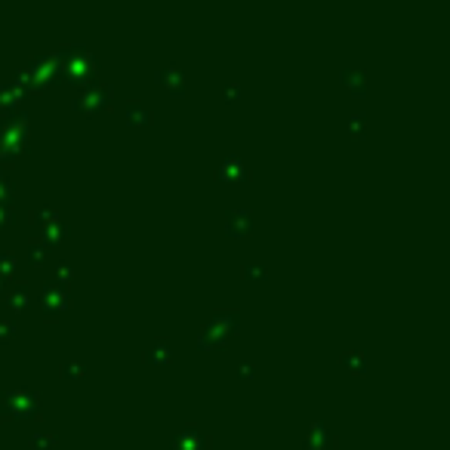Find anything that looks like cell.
Returning <instances> with one entry per match:
<instances>
[{"label":"cell","instance_id":"6da1fadb","mask_svg":"<svg viewBox=\"0 0 450 450\" xmlns=\"http://www.w3.org/2000/svg\"><path fill=\"white\" fill-rule=\"evenodd\" d=\"M25 124H28V115L25 111H10L0 124V157L3 161H16L22 155L25 145Z\"/></svg>","mask_w":450,"mask_h":450},{"label":"cell","instance_id":"7a4b0ae2","mask_svg":"<svg viewBox=\"0 0 450 450\" xmlns=\"http://www.w3.org/2000/svg\"><path fill=\"white\" fill-rule=\"evenodd\" d=\"M0 410L10 420H25V416H37L41 413V395L35 389H10L0 395Z\"/></svg>","mask_w":450,"mask_h":450},{"label":"cell","instance_id":"3957f363","mask_svg":"<svg viewBox=\"0 0 450 450\" xmlns=\"http://www.w3.org/2000/svg\"><path fill=\"white\" fill-rule=\"evenodd\" d=\"M59 65H62V75L71 77V81H87L96 71V59L90 56L87 46H65L59 52Z\"/></svg>","mask_w":450,"mask_h":450},{"label":"cell","instance_id":"277c9868","mask_svg":"<svg viewBox=\"0 0 450 450\" xmlns=\"http://www.w3.org/2000/svg\"><path fill=\"white\" fill-rule=\"evenodd\" d=\"M111 96H115V90L108 84H84L75 102H71V108L84 111V115H96L102 108H111Z\"/></svg>","mask_w":450,"mask_h":450},{"label":"cell","instance_id":"5b68a950","mask_svg":"<svg viewBox=\"0 0 450 450\" xmlns=\"http://www.w3.org/2000/svg\"><path fill=\"white\" fill-rule=\"evenodd\" d=\"M41 309H43L46 317L68 312V309H71L68 290H65L62 284H56V281H46V284H43V296H41Z\"/></svg>","mask_w":450,"mask_h":450},{"label":"cell","instance_id":"8992f818","mask_svg":"<svg viewBox=\"0 0 450 450\" xmlns=\"http://www.w3.org/2000/svg\"><path fill=\"white\" fill-rule=\"evenodd\" d=\"M253 231V213L244 207L225 210V235L228 237H247Z\"/></svg>","mask_w":450,"mask_h":450},{"label":"cell","instance_id":"52a82bcc","mask_svg":"<svg viewBox=\"0 0 450 450\" xmlns=\"http://www.w3.org/2000/svg\"><path fill=\"white\" fill-rule=\"evenodd\" d=\"M336 444V435L330 432L324 422H312L306 429V438H302V450H330Z\"/></svg>","mask_w":450,"mask_h":450},{"label":"cell","instance_id":"ba28073f","mask_svg":"<svg viewBox=\"0 0 450 450\" xmlns=\"http://www.w3.org/2000/svg\"><path fill=\"white\" fill-rule=\"evenodd\" d=\"M216 182H228V185H241L247 182V164L241 157H225L216 167Z\"/></svg>","mask_w":450,"mask_h":450},{"label":"cell","instance_id":"9c48e42d","mask_svg":"<svg viewBox=\"0 0 450 450\" xmlns=\"http://www.w3.org/2000/svg\"><path fill=\"white\" fill-rule=\"evenodd\" d=\"M210 447V435L201 429H182L179 435H173L170 450H207Z\"/></svg>","mask_w":450,"mask_h":450},{"label":"cell","instance_id":"30bf717a","mask_svg":"<svg viewBox=\"0 0 450 450\" xmlns=\"http://www.w3.org/2000/svg\"><path fill=\"white\" fill-rule=\"evenodd\" d=\"M0 300H3L16 315H22L31 309V287L28 284H12V287H6V293L0 296Z\"/></svg>","mask_w":450,"mask_h":450},{"label":"cell","instance_id":"8fae6325","mask_svg":"<svg viewBox=\"0 0 450 450\" xmlns=\"http://www.w3.org/2000/svg\"><path fill=\"white\" fill-rule=\"evenodd\" d=\"M157 84H161L170 96H182L185 92V71L179 65H167V68L157 71Z\"/></svg>","mask_w":450,"mask_h":450},{"label":"cell","instance_id":"7c38bea8","mask_svg":"<svg viewBox=\"0 0 450 450\" xmlns=\"http://www.w3.org/2000/svg\"><path fill=\"white\" fill-rule=\"evenodd\" d=\"M145 364H155V367H167L173 364V346L170 340H155L148 349H145Z\"/></svg>","mask_w":450,"mask_h":450},{"label":"cell","instance_id":"4fadbf2b","mask_svg":"<svg viewBox=\"0 0 450 450\" xmlns=\"http://www.w3.org/2000/svg\"><path fill=\"white\" fill-rule=\"evenodd\" d=\"M225 340H228V336H225L213 321H204V327L197 330V346H201V349H210V352L222 349V346H225Z\"/></svg>","mask_w":450,"mask_h":450},{"label":"cell","instance_id":"5bb4252c","mask_svg":"<svg viewBox=\"0 0 450 450\" xmlns=\"http://www.w3.org/2000/svg\"><path fill=\"white\" fill-rule=\"evenodd\" d=\"M210 321H213L225 336L241 330V312H237V309H216V312L210 315Z\"/></svg>","mask_w":450,"mask_h":450},{"label":"cell","instance_id":"9a60e30c","mask_svg":"<svg viewBox=\"0 0 450 450\" xmlns=\"http://www.w3.org/2000/svg\"><path fill=\"white\" fill-rule=\"evenodd\" d=\"M71 235V228H68V222L62 219V216H59L56 222H50V225H43L41 228V237H37V241H43L46 247H52V244H62L65 237Z\"/></svg>","mask_w":450,"mask_h":450},{"label":"cell","instance_id":"2e32d148","mask_svg":"<svg viewBox=\"0 0 450 450\" xmlns=\"http://www.w3.org/2000/svg\"><path fill=\"white\" fill-rule=\"evenodd\" d=\"M342 87L352 90L355 96H364L367 92V75L361 68H342Z\"/></svg>","mask_w":450,"mask_h":450},{"label":"cell","instance_id":"e0dca14e","mask_svg":"<svg viewBox=\"0 0 450 450\" xmlns=\"http://www.w3.org/2000/svg\"><path fill=\"white\" fill-rule=\"evenodd\" d=\"M124 117H127V124H133V127H148L151 124V108L145 102H130L127 108H124Z\"/></svg>","mask_w":450,"mask_h":450},{"label":"cell","instance_id":"ac0fdd59","mask_svg":"<svg viewBox=\"0 0 450 450\" xmlns=\"http://www.w3.org/2000/svg\"><path fill=\"white\" fill-rule=\"evenodd\" d=\"M342 364H346L352 373H358V376H367V370H370V361H367V355L358 352V349H349V352H342Z\"/></svg>","mask_w":450,"mask_h":450},{"label":"cell","instance_id":"d6986e66","mask_svg":"<svg viewBox=\"0 0 450 450\" xmlns=\"http://www.w3.org/2000/svg\"><path fill=\"white\" fill-rule=\"evenodd\" d=\"M84 373H87V367H84L81 358H65L62 364H59V376H62V380H68V382L84 380Z\"/></svg>","mask_w":450,"mask_h":450},{"label":"cell","instance_id":"ffe728a7","mask_svg":"<svg viewBox=\"0 0 450 450\" xmlns=\"http://www.w3.org/2000/svg\"><path fill=\"white\" fill-rule=\"evenodd\" d=\"M59 219V210H56V204H37V207H31V222L35 225H50V222H56Z\"/></svg>","mask_w":450,"mask_h":450},{"label":"cell","instance_id":"44dd1931","mask_svg":"<svg viewBox=\"0 0 450 450\" xmlns=\"http://www.w3.org/2000/svg\"><path fill=\"white\" fill-rule=\"evenodd\" d=\"M19 96H22V90L19 87H12V84H0V111H3V115L16 111Z\"/></svg>","mask_w":450,"mask_h":450},{"label":"cell","instance_id":"7402d4cb","mask_svg":"<svg viewBox=\"0 0 450 450\" xmlns=\"http://www.w3.org/2000/svg\"><path fill=\"white\" fill-rule=\"evenodd\" d=\"M28 262L35 268H43L46 262H50V247H46L43 241H31L28 244Z\"/></svg>","mask_w":450,"mask_h":450},{"label":"cell","instance_id":"603a6c76","mask_svg":"<svg viewBox=\"0 0 450 450\" xmlns=\"http://www.w3.org/2000/svg\"><path fill=\"white\" fill-rule=\"evenodd\" d=\"M52 444H56V435H52V432H35L28 438V447L31 450H50Z\"/></svg>","mask_w":450,"mask_h":450},{"label":"cell","instance_id":"cb8c5ba5","mask_svg":"<svg viewBox=\"0 0 450 450\" xmlns=\"http://www.w3.org/2000/svg\"><path fill=\"white\" fill-rule=\"evenodd\" d=\"M244 281H266V266L262 262H247V266L241 268Z\"/></svg>","mask_w":450,"mask_h":450},{"label":"cell","instance_id":"d4e9b609","mask_svg":"<svg viewBox=\"0 0 450 450\" xmlns=\"http://www.w3.org/2000/svg\"><path fill=\"white\" fill-rule=\"evenodd\" d=\"M16 253H12V250H0V275L3 277H10L12 271H16Z\"/></svg>","mask_w":450,"mask_h":450},{"label":"cell","instance_id":"484cf974","mask_svg":"<svg viewBox=\"0 0 450 450\" xmlns=\"http://www.w3.org/2000/svg\"><path fill=\"white\" fill-rule=\"evenodd\" d=\"M68 281H75V266H71V262H56V284H68Z\"/></svg>","mask_w":450,"mask_h":450},{"label":"cell","instance_id":"4316f807","mask_svg":"<svg viewBox=\"0 0 450 450\" xmlns=\"http://www.w3.org/2000/svg\"><path fill=\"white\" fill-rule=\"evenodd\" d=\"M349 133H358V136L367 133V115H364V111L349 117Z\"/></svg>","mask_w":450,"mask_h":450},{"label":"cell","instance_id":"83f0119b","mask_svg":"<svg viewBox=\"0 0 450 450\" xmlns=\"http://www.w3.org/2000/svg\"><path fill=\"white\" fill-rule=\"evenodd\" d=\"M12 201V179L6 176V170H0V204Z\"/></svg>","mask_w":450,"mask_h":450},{"label":"cell","instance_id":"f1b7e54d","mask_svg":"<svg viewBox=\"0 0 450 450\" xmlns=\"http://www.w3.org/2000/svg\"><path fill=\"white\" fill-rule=\"evenodd\" d=\"M16 336V321H0V342L12 340Z\"/></svg>","mask_w":450,"mask_h":450},{"label":"cell","instance_id":"f546056e","mask_svg":"<svg viewBox=\"0 0 450 450\" xmlns=\"http://www.w3.org/2000/svg\"><path fill=\"white\" fill-rule=\"evenodd\" d=\"M12 219H16V216H12V207L10 204H0V228H6Z\"/></svg>","mask_w":450,"mask_h":450},{"label":"cell","instance_id":"4dcf8cb0","mask_svg":"<svg viewBox=\"0 0 450 450\" xmlns=\"http://www.w3.org/2000/svg\"><path fill=\"white\" fill-rule=\"evenodd\" d=\"M253 376H256L253 364H237V380H253Z\"/></svg>","mask_w":450,"mask_h":450},{"label":"cell","instance_id":"1f68e13d","mask_svg":"<svg viewBox=\"0 0 450 450\" xmlns=\"http://www.w3.org/2000/svg\"><path fill=\"white\" fill-rule=\"evenodd\" d=\"M237 92H241V84H225V99H228V102L237 96Z\"/></svg>","mask_w":450,"mask_h":450},{"label":"cell","instance_id":"d6a6232c","mask_svg":"<svg viewBox=\"0 0 450 450\" xmlns=\"http://www.w3.org/2000/svg\"><path fill=\"white\" fill-rule=\"evenodd\" d=\"M3 293H6V277L0 275V296H3Z\"/></svg>","mask_w":450,"mask_h":450}]
</instances>
